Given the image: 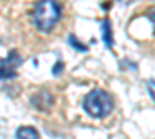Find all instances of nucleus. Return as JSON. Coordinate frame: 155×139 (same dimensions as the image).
I'll return each mask as SVG.
<instances>
[{
	"label": "nucleus",
	"mask_w": 155,
	"mask_h": 139,
	"mask_svg": "<svg viewBox=\"0 0 155 139\" xmlns=\"http://www.w3.org/2000/svg\"><path fill=\"white\" fill-rule=\"evenodd\" d=\"M62 16L61 5L56 0H39L33 9V23L39 31H51Z\"/></svg>",
	"instance_id": "obj_1"
},
{
	"label": "nucleus",
	"mask_w": 155,
	"mask_h": 139,
	"mask_svg": "<svg viewBox=\"0 0 155 139\" xmlns=\"http://www.w3.org/2000/svg\"><path fill=\"white\" fill-rule=\"evenodd\" d=\"M82 107H84V110H85V113L88 116L101 119V118L109 116L110 113L113 111L115 102H113V97L106 90L96 88V90L90 91L84 97Z\"/></svg>",
	"instance_id": "obj_2"
},
{
	"label": "nucleus",
	"mask_w": 155,
	"mask_h": 139,
	"mask_svg": "<svg viewBox=\"0 0 155 139\" xmlns=\"http://www.w3.org/2000/svg\"><path fill=\"white\" fill-rule=\"evenodd\" d=\"M22 64V59L19 56L17 51H12L9 53V56L6 57V60H2L0 62V79H12L16 77L17 73H16V68Z\"/></svg>",
	"instance_id": "obj_3"
},
{
	"label": "nucleus",
	"mask_w": 155,
	"mask_h": 139,
	"mask_svg": "<svg viewBox=\"0 0 155 139\" xmlns=\"http://www.w3.org/2000/svg\"><path fill=\"white\" fill-rule=\"evenodd\" d=\"M31 104L39 111H48V110H51V107L54 105V97L48 91H41V93H36L31 97Z\"/></svg>",
	"instance_id": "obj_4"
},
{
	"label": "nucleus",
	"mask_w": 155,
	"mask_h": 139,
	"mask_svg": "<svg viewBox=\"0 0 155 139\" xmlns=\"http://www.w3.org/2000/svg\"><path fill=\"white\" fill-rule=\"evenodd\" d=\"M16 137L17 139H41L39 131L34 127H30V125H23V127L17 128Z\"/></svg>",
	"instance_id": "obj_5"
},
{
	"label": "nucleus",
	"mask_w": 155,
	"mask_h": 139,
	"mask_svg": "<svg viewBox=\"0 0 155 139\" xmlns=\"http://www.w3.org/2000/svg\"><path fill=\"white\" fill-rule=\"evenodd\" d=\"M102 40H104V43L109 48L113 46V36H112V30H110V22L107 19L102 22Z\"/></svg>",
	"instance_id": "obj_6"
},
{
	"label": "nucleus",
	"mask_w": 155,
	"mask_h": 139,
	"mask_svg": "<svg viewBox=\"0 0 155 139\" xmlns=\"http://www.w3.org/2000/svg\"><path fill=\"white\" fill-rule=\"evenodd\" d=\"M68 45H71V46L76 49V51H82V53H85L87 49H88L82 42H79V40L76 39V36H74V34H70V36H68Z\"/></svg>",
	"instance_id": "obj_7"
},
{
	"label": "nucleus",
	"mask_w": 155,
	"mask_h": 139,
	"mask_svg": "<svg viewBox=\"0 0 155 139\" xmlns=\"http://www.w3.org/2000/svg\"><path fill=\"white\" fill-rule=\"evenodd\" d=\"M147 90H149L150 97L155 100V81H149V82H147Z\"/></svg>",
	"instance_id": "obj_8"
},
{
	"label": "nucleus",
	"mask_w": 155,
	"mask_h": 139,
	"mask_svg": "<svg viewBox=\"0 0 155 139\" xmlns=\"http://www.w3.org/2000/svg\"><path fill=\"white\" fill-rule=\"evenodd\" d=\"M147 17H149V19H150V22L155 25V8H152V9L147 12Z\"/></svg>",
	"instance_id": "obj_9"
},
{
	"label": "nucleus",
	"mask_w": 155,
	"mask_h": 139,
	"mask_svg": "<svg viewBox=\"0 0 155 139\" xmlns=\"http://www.w3.org/2000/svg\"><path fill=\"white\" fill-rule=\"evenodd\" d=\"M61 68H62V62H58V65H54V68H53V74L54 76L59 74L61 73Z\"/></svg>",
	"instance_id": "obj_10"
}]
</instances>
